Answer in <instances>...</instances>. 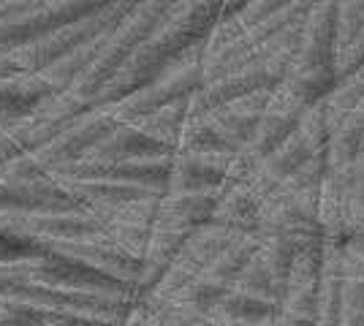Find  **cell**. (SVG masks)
I'll list each match as a JSON object with an SVG mask.
<instances>
[{"instance_id": "e0dca14e", "label": "cell", "mask_w": 364, "mask_h": 326, "mask_svg": "<svg viewBox=\"0 0 364 326\" xmlns=\"http://www.w3.org/2000/svg\"><path fill=\"white\" fill-rule=\"evenodd\" d=\"M340 326H364V310L346 313V315H343V321H340Z\"/></svg>"}, {"instance_id": "ba28073f", "label": "cell", "mask_w": 364, "mask_h": 326, "mask_svg": "<svg viewBox=\"0 0 364 326\" xmlns=\"http://www.w3.org/2000/svg\"><path fill=\"white\" fill-rule=\"evenodd\" d=\"M215 207H218L215 193H164L152 229L191 234L213 220Z\"/></svg>"}, {"instance_id": "8992f818", "label": "cell", "mask_w": 364, "mask_h": 326, "mask_svg": "<svg viewBox=\"0 0 364 326\" xmlns=\"http://www.w3.org/2000/svg\"><path fill=\"white\" fill-rule=\"evenodd\" d=\"M231 161L193 156H171L166 193H215L220 196L228 185Z\"/></svg>"}, {"instance_id": "6da1fadb", "label": "cell", "mask_w": 364, "mask_h": 326, "mask_svg": "<svg viewBox=\"0 0 364 326\" xmlns=\"http://www.w3.org/2000/svg\"><path fill=\"white\" fill-rule=\"evenodd\" d=\"M337 82V0H316L283 87L310 109L332 93Z\"/></svg>"}, {"instance_id": "30bf717a", "label": "cell", "mask_w": 364, "mask_h": 326, "mask_svg": "<svg viewBox=\"0 0 364 326\" xmlns=\"http://www.w3.org/2000/svg\"><path fill=\"white\" fill-rule=\"evenodd\" d=\"M364 156V128L359 123L356 109L343 114L332 128V136L326 144V158H329V169L343 171L359 163Z\"/></svg>"}, {"instance_id": "8fae6325", "label": "cell", "mask_w": 364, "mask_h": 326, "mask_svg": "<svg viewBox=\"0 0 364 326\" xmlns=\"http://www.w3.org/2000/svg\"><path fill=\"white\" fill-rule=\"evenodd\" d=\"M191 98H193V95H191ZM191 98H180V101H171V104H164V107L152 109L150 114L139 117L136 123H131V125L141 128L144 134H150V136H155L158 141H164V144H168V147L174 150L182 128H185L188 117H191Z\"/></svg>"}, {"instance_id": "5b68a950", "label": "cell", "mask_w": 364, "mask_h": 326, "mask_svg": "<svg viewBox=\"0 0 364 326\" xmlns=\"http://www.w3.org/2000/svg\"><path fill=\"white\" fill-rule=\"evenodd\" d=\"M174 156V150L158 141L155 136L144 134L141 128L131 123H117L114 131L104 141L95 144L90 156L85 161L98 163H128V161H166Z\"/></svg>"}, {"instance_id": "5bb4252c", "label": "cell", "mask_w": 364, "mask_h": 326, "mask_svg": "<svg viewBox=\"0 0 364 326\" xmlns=\"http://www.w3.org/2000/svg\"><path fill=\"white\" fill-rule=\"evenodd\" d=\"M234 291H242V294H247V296H256V299L269 302V305H274V308H277L280 299H283V286L269 275V269L261 264L258 256H253L250 264L245 266V272L240 275V280H237Z\"/></svg>"}, {"instance_id": "d6986e66", "label": "cell", "mask_w": 364, "mask_h": 326, "mask_svg": "<svg viewBox=\"0 0 364 326\" xmlns=\"http://www.w3.org/2000/svg\"><path fill=\"white\" fill-rule=\"evenodd\" d=\"M247 0H226V16L234 14V11H240Z\"/></svg>"}, {"instance_id": "9c48e42d", "label": "cell", "mask_w": 364, "mask_h": 326, "mask_svg": "<svg viewBox=\"0 0 364 326\" xmlns=\"http://www.w3.org/2000/svg\"><path fill=\"white\" fill-rule=\"evenodd\" d=\"M174 156L215 158V161H234L237 150L228 144L207 114H191L174 144Z\"/></svg>"}, {"instance_id": "7402d4cb", "label": "cell", "mask_w": 364, "mask_h": 326, "mask_svg": "<svg viewBox=\"0 0 364 326\" xmlns=\"http://www.w3.org/2000/svg\"><path fill=\"white\" fill-rule=\"evenodd\" d=\"M359 109H364V101H362V107H359Z\"/></svg>"}, {"instance_id": "ac0fdd59", "label": "cell", "mask_w": 364, "mask_h": 326, "mask_svg": "<svg viewBox=\"0 0 364 326\" xmlns=\"http://www.w3.org/2000/svg\"><path fill=\"white\" fill-rule=\"evenodd\" d=\"M277 326H318L316 321H304V318H286V315H277Z\"/></svg>"}, {"instance_id": "7c38bea8", "label": "cell", "mask_w": 364, "mask_h": 326, "mask_svg": "<svg viewBox=\"0 0 364 326\" xmlns=\"http://www.w3.org/2000/svg\"><path fill=\"white\" fill-rule=\"evenodd\" d=\"M258 250V234H247L240 237L234 245H228L213 264L204 269V278H210L213 283L223 286V288H234L240 275L245 272V266L250 264V259Z\"/></svg>"}, {"instance_id": "52a82bcc", "label": "cell", "mask_w": 364, "mask_h": 326, "mask_svg": "<svg viewBox=\"0 0 364 326\" xmlns=\"http://www.w3.org/2000/svg\"><path fill=\"white\" fill-rule=\"evenodd\" d=\"M213 220L240 234H258L264 223V196L250 180L228 183L218 196Z\"/></svg>"}, {"instance_id": "44dd1931", "label": "cell", "mask_w": 364, "mask_h": 326, "mask_svg": "<svg viewBox=\"0 0 364 326\" xmlns=\"http://www.w3.org/2000/svg\"><path fill=\"white\" fill-rule=\"evenodd\" d=\"M356 166H362V169H364V156L359 158V163H356Z\"/></svg>"}, {"instance_id": "2e32d148", "label": "cell", "mask_w": 364, "mask_h": 326, "mask_svg": "<svg viewBox=\"0 0 364 326\" xmlns=\"http://www.w3.org/2000/svg\"><path fill=\"white\" fill-rule=\"evenodd\" d=\"M55 310H44L38 305L28 302H11V299H0V326H38L49 321Z\"/></svg>"}, {"instance_id": "9a60e30c", "label": "cell", "mask_w": 364, "mask_h": 326, "mask_svg": "<svg viewBox=\"0 0 364 326\" xmlns=\"http://www.w3.org/2000/svg\"><path fill=\"white\" fill-rule=\"evenodd\" d=\"M46 253V245L36 237H28L22 232H14L9 226L0 223V266L22 264V261H33Z\"/></svg>"}, {"instance_id": "277c9868", "label": "cell", "mask_w": 364, "mask_h": 326, "mask_svg": "<svg viewBox=\"0 0 364 326\" xmlns=\"http://www.w3.org/2000/svg\"><path fill=\"white\" fill-rule=\"evenodd\" d=\"M60 93L44 74H19L0 82V125L28 123L41 107Z\"/></svg>"}, {"instance_id": "3957f363", "label": "cell", "mask_w": 364, "mask_h": 326, "mask_svg": "<svg viewBox=\"0 0 364 326\" xmlns=\"http://www.w3.org/2000/svg\"><path fill=\"white\" fill-rule=\"evenodd\" d=\"M82 210L60 180L16 183L0 177V215H38V212H74ZM87 212V210H85Z\"/></svg>"}, {"instance_id": "ffe728a7", "label": "cell", "mask_w": 364, "mask_h": 326, "mask_svg": "<svg viewBox=\"0 0 364 326\" xmlns=\"http://www.w3.org/2000/svg\"><path fill=\"white\" fill-rule=\"evenodd\" d=\"M256 326H277V315H274V318H269V321H264V324H256Z\"/></svg>"}, {"instance_id": "7a4b0ae2", "label": "cell", "mask_w": 364, "mask_h": 326, "mask_svg": "<svg viewBox=\"0 0 364 326\" xmlns=\"http://www.w3.org/2000/svg\"><path fill=\"white\" fill-rule=\"evenodd\" d=\"M19 275L36 286L55 288V291H76V294H101V296H136L131 286L112 278L107 272L85 264L82 259L68 256L63 250L46 248L44 256L16 264Z\"/></svg>"}, {"instance_id": "4fadbf2b", "label": "cell", "mask_w": 364, "mask_h": 326, "mask_svg": "<svg viewBox=\"0 0 364 326\" xmlns=\"http://www.w3.org/2000/svg\"><path fill=\"white\" fill-rule=\"evenodd\" d=\"M213 318H220V321H228V324H240V326H256L264 324L277 315V308L269 305V302H261L256 296H247L242 291H228L218 305L215 310L210 313Z\"/></svg>"}]
</instances>
